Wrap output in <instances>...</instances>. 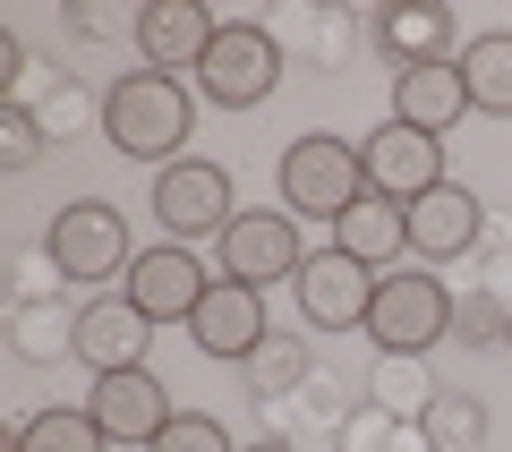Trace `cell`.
<instances>
[{"label":"cell","mask_w":512,"mask_h":452,"mask_svg":"<svg viewBox=\"0 0 512 452\" xmlns=\"http://www.w3.org/2000/svg\"><path fill=\"white\" fill-rule=\"evenodd\" d=\"M393 120L419 128V137L461 128V120H470V77H461V60H419V69H393Z\"/></svg>","instance_id":"16"},{"label":"cell","mask_w":512,"mask_h":452,"mask_svg":"<svg viewBox=\"0 0 512 452\" xmlns=\"http://www.w3.org/2000/svg\"><path fill=\"white\" fill-rule=\"evenodd\" d=\"M86 410H94V427H103L111 444H128V452H154V435H163L171 418H180L154 367H128V376H94Z\"/></svg>","instance_id":"12"},{"label":"cell","mask_w":512,"mask_h":452,"mask_svg":"<svg viewBox=\"0 0 512 452\" xmlns=\"http://www.w3.org/2000/svg\"><path fill=\"white\" fill-rule=\"evenodd\" d=\"M359 197H367V163H359L350 137L308 128V137L282 145V205H291L299 222H342Z\"/></svg>","instance_id":"3"},{"label":"cell","mask_w":512,"mask_h":452,"mask_svg":"<svg viewBox=\"0 0 512 452\" xmlns=\"http://www.w3.org/2000/svg\"><path fill=\"white\" fill-rule=\"evenodd\" d=\"M350 35H359L350 18H316V52L325 60H350Z\"/></svg>","instance_id":"30"},{"label":"cell","mask_w":512,"mask_h":452,"mask_svg":"<svg viewBox=\"0 0 512 452\" xmlns=\"http://www.w3.org/2000/svg\"><path fill=\"white\" fill-rule=\"evenodd\" d=\"M154 316L146 308H128V299H86L77 308V350L69 359H86L94 376H128V367H146V350H154Z\"/></svg>","instance_id":"15"},{"label":"cell","mask_w":512,"mask_h":452,"mask_svg":"<svg viewBox=\"0 0 512 452\" xmlns=\"http://www.w3.org/2000/svg\"><path fill=\"white\" fill-rule=\"evenodd\" d=\"M359 163H367V188L393 205H419L427 188H444V137H419V128L384 120L359 137Z\"/></svg>","instance_id":"10"},{"label":"cell","mask_w":512,"mask_h":452,"mask_svg":"<svg viewBox=\"0 0 512 452\" xmlns=\"http://www.w3.org/2000/svg\"><path fill=\"white\" fill-rule=\"evenodd\" d=\"M299 384H308V342L274 333V342L248 359V393H256V401H282V393H299Z\"/></svg>","instance_id":"25"},{"label":"cell","mask_w":512,"mask_h":452,"mask_svg":"<svg viewBox=\"0 0 512 452\" xmlns=\"http://www.w3.org/2000/svg\"><path fill=\"white\" fill-rule=\"evenodd\" d=\"M9 350H18V359H60V350H77L69 282H60L52 265H35V282L9 299Z\"/></svg>","instance_id":"17"},{"label":"cell","mask_w":512,"mask_h":452,"mask_svg":"<svg viewBox=\"0 0 512 452\" xmlns=\"http://www.w3.org/2000/svg\"><path fill=\"white\" fill-rule=\"evenodd\" d=\"M222 18H205V0H146V18H137V60L163 77H197L205 52H214Z\"/></svg>","instance_id":"13"},{"label":"cell","mask_w":512,"mask_h":452,"mask_svg":"<svg viewBox=\"0 0 512 452\" xmlns=\"http://www.w3.org/2000/svg\"><path fill=\"white\" fill-rule=\"evenodd\" d=\"M205 290H214L205 256H188V248H137L120 299H128V308H146L154 325H188V316L205 308Z\"/></svg>","instance_id":"11"},{"label":"cell","mask_w":512,"mask_h":452,"mask_svg":"<svg viewBox=\"0 0 512 452\" xmlns=\"http://www.w3.org/2000/svg\"><path fill=\"white\" fill-rule=\"evenodd\" d=\"M137 18H146V9H77V35H128V43H137Z\"/></svg>","instance_id":"29"},{"label":"cell","mask_w":512,"mask_h":452,"mask_svg":"<svg viewBox=\"0 0 512 452\" xmlns=\"http://www.w3.org/2000/svg\"><path fill=\"white\" fill-rule=\"evenodd\" d=\"M419 427H427L436 452H487V401H478V393H444Z\"/></svg>","instance_id":"24"},{"label":"cell","mask_w":512,"mask_h":452,"mask_svg":"<svg viewBox=\"0 0 512 452\" xmlns=\"http://www.w3.org/2000/svg\"><path fill=\"white\" fill-rule=\"evenodd\" d=\"M478 239H487V197H478V188L444 180V188H427V197L410 205V256H419V265H453Z\"/></svg>","instance_id":"14"},{"label":"cell","mask_w":512,"mask_h":452,"mask_svg":"<svg viewBox=\"0 0 512 452\" xmlns=\"http://www.w3.org/2000/svg\"><path fill=\"white\" fill-rule=\"evenodd\" d=\"M9 452H111V435L94 427L86 401H77V410H69V401H52V410H35L18 435H9Z\"/></svg>","instance_id":"21"},{"label":"cell","mask_w":512,"mask_h":452,"mask_svg":"<svg viewBox=\"0 0 512 452\" xmlns=\"http://www.w3.org/2000/svg\"><path fill=\"white\" fill-rule=\"evenodd\" d=\"M43 265H52L69 290L128 282V265H137V256H128V222H120V205H103V197L60 205L52 231H43Z\"/></svg>","instance_id":"4"},{"label":"cell","mask_w":512,"mask_h":452,"mask_svg":"<svg viewBox=\"0 0 512 452\" xmlns=\"http://www.w3.org/2000/svg\"><path fill=\"white\" fill-rule=\"evenodd\" d=\"M461 77H470V111L512 120V35H504V26H495V35H478L470 52H461Z\"/></svg>","instance_id":"23"},{"label":"cell","mask_w":512,"mask_h":452,"mask_svg":"<svg viewBox=\"0 0 512 452\" xmlns=\"http://www.w3.org/2000/svg\"><path fill=\"white\" fill-rule=\"evenodd\" d=\"M333 452H436V444H427V427H402V418H384V410H359V418H342Z\"/></svg>","instance_id":"26"},{"label":"cell","mask_w":512,"mask_h":452,"mask_svg":"<svg viewBox=\"0 0 512 452\" xmlns=\"http://www.w3.org/2000/svg\"><path fill=\"white\" fill-rule=\"evenodd\" d=\"M291 77V60H282L274 26H256V18H222L214 52H205L197 69V94L214 111H256V103H274V86Z\"/></svg>","instance_id":"5"},{"label":"cell","mask_w":512,"mask_h":452,"mask_svg":"<svg viewBox=\"0 0 512 452\" xmlns=\"http://www.w3.org/2000/svg\"><path fill=\"white\" fill-rule=\"evenodd\" d=\"M453 342L461 350H512V290H495V282L453 290Z\"/></svg>","instance_id":"22"},{"label":"cell","mask_w":512,"mask_h":452,"mask_svg":"<svg viewBox=\"0 0 512 452\" xmlns=\"http://www.w3.org/2000/svg\"><path fill=\"white\" fill-rule=\"evenodd\" d=\"M188 128H197V94H188V77L128 69V77L103 86V137H111V154H128V163L171 171L188 154Z\"/></svg>","instance_id":"1"},{"label":"cell","mask_w":512,"mask_h":452,"mask_svg":"<svg viewBox=\"0 0 512 452\" xmlns=\"http://www.w3.org/2000/svg\"><path fill=\"white\" fill-rule=\"evenodd\" d=\"M214 265L231 273V282H248V290H265V282H299V265H308L299 214H291V205H239L231 231L214 239Z\"/></svg>","instance_id":"6"},{"label":"cell","mask_w":512,"mask_h":452,"mask_svg":"<svg viewBox=\"0 0 512 452\" xmlns=\"http://www.w3.org/2000/svg\"><path fill=\"white\" fill-rule=\"evenodd\" d=\"M239 214L231 197V171L205 163V154H180L171 171H154V222L171 231V248H188V239H222Z\"/></svg>","instance_id":"7"},{"label":"cell","mask_w":512,"mask_h":452,"mask_svg":"<svg viewBox=\"0 0 512 452\" xmlns=\"http://www.w3.org/2000/svg\"><path fill=\"white\" fill-rule=\"evenodd\" d=\"M367 342H376V359H427L436 342H453V290H444V273H410V265L384 273L376 308H367Z\"/></svg>","instance_id":"2"},{"label":"cell","mask_w":512,"mask_h":452,"mask_svg":"<svg viewBox=\"0 0 512 452\" xmlns=\"http://www.w3.org/2000/svg\"><path fill=\"white\" fill-rule=\"evenodd\" d=\"M436 401H444V384L427 376V359H376V367H367V410H384V418H402V427H419Z\"/></svg>","instance_id":"20"},{"label":"cell","mask_w":512,"mask_h":452,"mask_svg":"<svg viewBox=\"0 0 512 452\" xmlns=\"http://www.w3.org/2000/svg\"><path fill=\"white\" fill-rule=\"evenodd\" d=\"M180 333L197 342V359H231V367H248L256 350L274 342V325H265V290H248V282H231V273H214L205 308L188 316Z\"/></svg>","instance_id":"9"},{"label":"cell","mask_w":512,"mask_h":452,"mask_svg":"<svg viewBox=\"0 0 512 452\" xmlns=\"http://www.w3.org/2000/svg\"><path fill=\"white\" fill-rule=\"evenodd\" d=\"M333 248H342V256H359L367 273L410 265V205H393V197H376V188H367V197L350 205L342 222H333Z\"/></svg>","instance_id":"18"},{"label":"cell","mask_w":512,"mask_h":452,"mask_svg":"<svg viewBox=\"0 0 512 452\" xmlns=\"http://www.w3.org/2000/svg\"><path fill=\"white\" fill-rule=\"evenodd\" d=\"M376 43H384V60L393 69H419V60H461L453 52V18H444L436 0H393L376 18Z\"/></svg>","instance_id":"19"},{"label":"cell","mask_w":512,"mask_h":452,"mask_svg":"<svg viewBox=\"0 0 512 452\" xmlns=\"http://www.w3.org/2000/svg\"><path fill=\"white\" fill-rule=\"evenodd\" d=\"M35 154H43V120L26 103H9L0 111V171H35Z\"/></svg>","instance_id":"28"},{"label":"cell","mask_w":512,"mask_h":452,"mask_svg":"<svg viewBox=\"0 0 512 452\" xmlns=\"http://www.w3.org/2000/svg\"><path fill=\"white\" fill-rule=\"evenodd\" d=\"M376 282L384 273H367L359 256H342L325 239V248H308V265H299V316H308L316 333H367V308H376Z\"/></svg>","instance_id":"8"},{"label":"cell","mask_w":512,"mask_h":452,"mask_svg":"<svg viewBox=\"0 0 512 452\" xmlns=\"http://www.w3.org/2000/svg\"><path fill=\"white\" fill-rule=\"evenodd\" d=\"M239 452H299V444H282V435H265V444H239Z\"/></svg>","instance_id":"31"},{"label":"cell","mask_w":512,"mask_h":452,"mask_svg":"<svg viewBox=\"0 0 512 452\" xmlns=\"http://www.w3.org/2000/svg\"><path fill=\"white\" fill-rule=\"evenodd\" d=\"M154 452H239V444H231V427H222L214 410H180L163 435H154Z\"/></svg>","instance_id":"27"}]
</instances>
